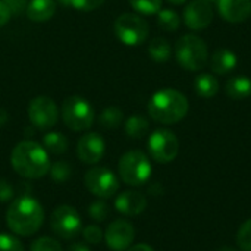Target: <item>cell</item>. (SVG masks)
Wrapping results in <instances>:
<instances>
[{"label": "cell", "mask_w": 251, "mask_h": 251, "mask_svg": "<svg viewBox=\"0 0 251 251\" xmlns=\"http://www.w3.org/2000/svg\"><path fill=\"white\" fill-rule=\"evenodd\" d=\"M84 181L87 190L100 199H110L119 190L118 176L107 168H93L87 171Z\"/></svg>", "instance_id": "10"}, {"label": "cell", "mask_w": 251, "mask_h": 251, "mask_svg": "<svg viewBox=\"0 0 251 251\" xmlns=\"http://www.w3.org/2000/svg\"><path fill=\"white\" fill-rule=\"evenodd\" d=\"M225 91L231 99H247L251 96V79L249 76H234L226 82Z\"/></svg>", "instance_id": "19"}, {"label": "cell", "mask_w": 251, "mask_h": 251, "mask_svg": "<svg viewBox=\"0 0 251 251\" xmlns=\"http://www.w3.org/2000/svg\"><path fill=\"white\" fill-rule=\"evenodd\" d=\"M175 56L178 63L187 71H200L207 65V44L199 35L187 34L175 44Z\"/></svg>", "instance_id": "4"}, {"label": "cell", "mask_w": 251, "mask_h": 251, "mask_svg": "<svg viewBox=\"0 0 251 251\" xmlns=\"http://www.w3.org/2000/svg\"><path fill=\"white\" fill-rule=\"evenodd\" d=\"M115 35L126 46H138L149 35V24L135 13H122L113 25Z\"/></svg>", "instance_id": "7"}, {"label": "cell", "mask_w": 251, "mask_h": 251, "mask_svg": "<svg viewBox=\"0 0 251 251\" xmlns=\"http://www.w3.org/2000/svg\"><path fill=\"white\" fill-rule=\"evenodd\" d=\"M206 1H209V3H216L218 0H206Z\"/></svg>", "instance_id": "43"}, {"label": "cell", "mask_w": 251, "mask_h": 251, "mask_svg": "<svg viewBox=\"0 0 251 251\" xmlns=\"http://www.w3.org/2000/svg\"><path fill=\"white\" fill-rule=\"evenodd\" d=\"M194 90H196L197 96H200L203 99H210V97H215L218 94L219 84L213 75L200 74L194 81Z\"/></svg>", "instance_id": "20"}, {"label": "cell", "mask_w": 251, "mask_h": 251, "mask_svg": "<svg viewBox=\"0 0 251 251\" xmlns=\"http://www.w3.org/2000/svg\"><path fill=\"white\" fill-rule=\"evenodd\" d=\"M216 251H237V250H234V249H231V247H221L219 250H216Z\"/></svg>", "instance_id": "41"}, {"label": "cell", "mask_w": 251, "mask_h": 251, "mask_svg": "<svg viewBox=\"0 0 251 251\" xmlns=\"http://www.w3.org/2000/svg\"><path fill=\"white\" fill-rule=\"evenodd\" d=\"M12 12V15L21 13L24 9H26V0H1Z\"/></svg>", "instance_id": "35"}, {"label": "cell", "mask_w": 251, "mask_h": 251, "mask_svg": "<svg viewBox=\"0 0 251 251\" xmlns=\"http://www.w3.org/2000/svg\"><path fill=\"white\" fill-rule=\"evenodd\" d=\"M43 147L51 154H63L68 150V140L60 132H47L43 137Z\"/></svg>", "instance_id": "22"}, {"label": "cell", "mask_w": 251, "mask_h": 251, "mask_svg": "<svg viewBox=\"0 0 251 251\" xmlns=\"http://www.w3.org/2000/svg\"><path fill=\"white\" fill-rule=\"evenodd\" d=\"M60 3H63V4H69V0H59Z\"/></svg>", "instance_id": "42"}, {"label": "cell", "mask_w": 251, "mask_h": 251, "mask_svg": "<svg viewBox=\"0 0 251 251\" xmlns=\"http://www.w3.org/2000/svg\"><path fill=\"white\" fill-rule=\"evenodd\" d=\"M149 121L143 115H132L125 122V132L131 138H143L149 132Z\"/></svg>", "instance_id": "21"}, {"label": "cell", "mask_w": 251, "mask_h": 251, "mask_svg": "<svg viewBox=\"0 0 251 251\" xmlns=\"http://www.w3.org/2000/svg\"><path fill=\"white\" fill-rule=\"evenodd\" d=\"M62 119L75 132L87 131L94 122V109L84 97L71 96L62 104Z\"/></svg>", "instance_id": "6"}, {"label": "cell", "mask_w": 251, "mask_h": 251, "mask_svg": "<svg viewBox=\"0 0 251 251\" xmlns=\"http://www.w3.org/2000/svg\"><path fill=\"white\" fill-rule=\"evenodd\" d=\"M66 251H90V249L85 244H82V243H74V244H71L68 247Z\"/></svg>", "instance_id": "37"}, {"label": "cell", "mask_w": 251, "mask_h": 251, "mask_svg": "<svg viewBox=\"0 0 251 251\" xmlns=\"http://www.w3.org/2000/svg\"><path fill=\"white\" fill-rule=\"evenodd\" d=\"M157 25L165 31H176L181 25V16L172 9L157 12Z\"/></svg>", "instance_id": "25"}, {"label": "cell", "mask_w": 251, "mask_h": 251, "mask_svg": "<svg viewBox=\"0 0 251 251\" xmlns=\"http://www.w3.org/2000/svg\"><path fill=\"white\" fill-rule=\"evenodd\" d=\"M129 3L141 15H154L162 9V0H129Z\"/></svg>", "instance_id": "26"}, {"label": "cell", "mask_w": 251, "mask_h": 251, "mask_svg": "<svg viewBox=\"0 0 251 251\" xmlns=\"http://www.w3.org/2000/svg\"><path fill=\"white\" fill-rule=\"evenodd\" d=\"M50 226L51 231L63 238V240H72L82 231V221L79 213L68 204H62L50 216Z\"/></svg>", "instance_id": "8"}, {"label": "cell", "mask_w": 251, "mask_h": 251, "mask_svg": "<svg viewBox=\"0 0 251 251\" xmlns=\"http://www.w3.org/2000/svg\"><path fill=\"white\" fill-rule=\"evenodd\" d=\"M26 16L34 22H44L50 19L56 12L54 0H31L26 4Z\"/></svg>", "instance_id": "18"}, {"label": "cell", "mask_w": 251, "mask_h": 251, "mask_svg": "<svg viewBox=\"0 0 251 251\" xmlns=\"http://www.w3.org/2000/svg\"><path fill=\"white\" fill-rule=\"evenodd\" d=\"M104 0H69V4L81 12H90L100 7Z\"/></svg>", "instance_id": "32"}, {"label": "cell", "mask_w": 251, "mask_h": 251, "mask_svg": "<svg viewBox=\"0 0 251 251\" xmlns=\"http://www.w3.org/2000/svg\"><path fill=\"white\" fill-rule=\"evenodd\" d=\"M135 238V229L131 222L125 219H116L113 221L104 234L106 244L113 251L128 250Z\"/></svg>", "instance_id": "12"}, {"label": "cell", "mask_w": 251, "mask_h": 251, "mask_svg": "<svg viewBox=\"0 0 251 251\" xmlns=\"http://www.w3.org/2000/svg\"><path fill=\"white\" fill-rule=\"evenodd\" d=\"M115 207L125 216H137L147 207V199L138 191H125L115 200Z\"/></svg>", "instance_id": "16"}, {"label": "cell", "mask_w": 251, "mask_h": 251, "mask_svg": "<svg viewBox=\"0 0 251 251\" xmlns=\"http://www.w3.org/2000/svg\"><path fill=\"white\" fill-rule=\"evenodd\" d=\"M237 243L243 251H251V219L246 221L237 234Z\"/></svg>", "instance_id": "28"}, {"label": "cell", "mask_w": 251, "mask_h": 251, "mask_svg": "<svg viewBox=\"0 0 251 251\" xmlns=\"http://www.w3.org/2000/svg\"><path fill=\"white\" fill-rule=\"evenodd\" d=\"M219 15L231 22L240 24L251 16V0H218Z\"/></svg>", "instance_id": "15"}, {"label": "cell", "mask_w": 251, "mask_h": 251, "mask_svg": "<svg viewBox=\"0 0 251 251\" xmlns=\"http://www.w3.org/2000/svg\"><path fill=\"white\" fill-rule=\"evenodd\" d=\"M44 222V210L40 201L31 196H21L12 201L6 213L9 229L21 237L34 235Z\"/></svg>", "instance_id": "1"}, {"label": "cell", "mask_w": 251, "mask_h": 251, "mask_svg": "<svg viewBox=\"0 0 251 251\" xmlns=\"http://www.w3.org/2000/svg\"><path fill=\"white\" fill-rule=\"evenodd\" d=\"M118 171H119L121 179L125 184L131 187H140L150 179L151 163L143 151L131 150V151H126L121 157Z\"/></svg>", "instance_id": "5"}, {"label": "cell", "mask_w": 251, "mask_h": 251, "mask_svg": "<svg viewBox=\"0 0 251 251\" xmlns=\"http://www.w3.org/2000/svg\"><path fill=\"white\" fill-rule=\"evenodd\" d=\"M124 121V113L118 107H107L101 112L99 118V124L104 129H116Z\"/></svg>", "instance_id": "24"}, {"label": "cell", "mask_w": 251, "mask_h": 251, "mask_svg": "<svg viewBox=\"0 0 251 251\" xmlns=\"http://www.w3.org/2000/svg\"><path fill=\"white\" fill-rule=\"evenodd\" d=\"M6 121H7V112H6L4 109H1V107H0V126H1V125H4V124H6Z\"/></svg>", "instance_id": "39"}, {"label": "cell", "mask_w": 251, "mask_h": 251, "mask_svg": "<svg viewBox=\"0 0 251 251\" xmlns=\"http://www.w3.org/2000/svg\"><path fill=\"white\" fill-rule=\"evenodd\" d=\"M149 115L156 122L169 125L182 121L188 113L187 97L174 88H163L156 91L147 104Z\"/></svg>", "instance_id": "3"}, {"label": "cell", "mask_w": 251, "mask_h": 251, "mask_svg": "<svg viewBox=\"0 0 251 251\" xmlns=\"http://www.w3.org/2000/svg\"><path fill=\"white\" fill-rule=\"evenodd\" d=\"M149 153L159 163L172 162L179 151V141L176 135L169 129H156L149 137Z\"/></svg>", "instance_id": "9"}, {"label": "cell", "mask_w": 251, "mask_h": 251, "mask_svg": "<svg viewBox=\"0 0 251 251\" xmlns=\"http://www.w3.org/2000/svg\"><path fill=\"white\" fill-rule=\"evenodd\" d=\"M213 21L212 3L206 0H193L184 10V22L190 29L200 31L207 28Z\"/></svg>", "instance_id": "14"}, {"label": "cell", "mask_w": 251, "mask_h": 251, "mask_svg": "<svg viewBox=\"0 0 251 251\" xmlns=\"http://www.w3.org/2000/svg\"><path fill=\"white\" fill-rule=\"evenodd\" d=\"M168 1H171L172 4H184V3L188 1V0H168Z\"/></svg>", "instance_id": "40"}, {"label": "cell", "mask_w": 251, "mask_h": 251, "mask_svg": "<svg viewBox=\"0 0 251 251\" xmlns=\"http://www.w3.org/2000/svg\"><path fill=\"white\" fill-rule=\"evenodd\" d=\"M88 215H90V218L91 219H94V221H97V222H103V221H106L107 219V216H109V207H107V204L104 203V201H94V203H91L90 204V207H88Z\"/></svg>", "instance_id": "30"}, {"label": "cell", "mask_w": 251, "mask_h": 251, "mask_svg": "<svg viewBox=\"0 0 251 251\" xmlns=\"http://www.w3.org/2000/svg\"><path fill=\"white\" fill-rule=\"evenodd\" d=\"M82 235H84V240H85L88 244H99V243L103 240V232H101V229H100L97 225H90V226H87V228L82 231Z\"/></svg>", "instance_id": "33"}, {"label": "cell", "mask_w": 251, "mask_h": 251, "mask_svg": "<svg viewBox=\"0 0 251 251\" xmlns=\"http://www.w3.org/2000/svg\"><path fill=\"white\" fill-rule=\"evenodd\" d=\"M50 175L53 178V181L62 184V182H66L71 175H72V168L69 166V163L60 160V162H56L50 166Z\"/></svg>", "instance_id": "27"}, {"label": "cell", "mask_w": 251, "mask_h": 251, "mask_svg": "<svg viewBox=\"0 0 251 251\" xmlns=\"http://www.w3.org/2000/svg\"><path fill=\"white\" fill-rule=\"evenodd\" d=\"M106 151V143L103 137L97 132H88L82 135L76 146L78 159L85 165L99 163Z\"/></svg>", "instance_id": "13"}, {"label": "cell", "mask_w": 251, "mask_h": 251, "mask_svg": "<svg viewBox=\"0 0 251 251\" xmlns=\"http://www.w3.org/2000/svg\"><path fill=\"white\" fill-rule=\"evenodd\" d=\"M125 251H154L150 246H147V244H135V246H132V247H129L128 250Z\"/></svg>", "instance_id": "38"}, {"label": "cell", "mask_w": 251, "mask_h": 251, "mask_svg": "<svg viewBox=\"0 0 251 251\" xmlns=\"http://www.w3.org/2000/svg\"><path fill=\"white\" fill-rule=\"evenodd\" d=\"M10 16H12V12H10V9L0 0V28L1 26H4L7 22H9V19H10Z\"/></svg>", "instance_id": "36"}, {"label": "cell", "mask_w": 251, "mask_h": 251, "mask_svg": "<svg viewBox=\"0 0 251 251\" xmlns=\"http://www.w3.org/2000/svg\"><path fill=\"white\" fill-rule=\"evenodd\" d=\"M31 251H62V246L54 238L41 237L31 244Z\"/></svg>", "instance_id": "29"}, {"label": "cell", "mask_w": 251, "mask_h": 251, "mask_svg": "<svg viewBox=\"0 0 251 251\" xmlns=\"http://www.w3.org/2000/svg\"><path fill=\"white\" fill-rule=\"evenodd\" d=\"M149 54L154 62L163 63L171 57V44L163 37H156L149 44Z\"/></svg>", "instance_id": "23"}, {"label": "cell", "mask_w": 251, "mask_h": 251, "mask_svg": "<svg viewBox=\"0 0 251 251\" xmlns=\"http://www.w3.org/2000/svg\"><path fill=\"white\" fill-rule=\"evenodd\" d=\"M0 251H24V246L16 237L0 234Z\"/></svg>", "instance_id": "31"}, {"label": "cell", "mask_w": 251, "mask_h": 251, "mask_svg": "<svg viewBox=\"0 0 251 251\" xmlns=\"http://www.w3.org/2000/svg\"><path fill=\"white\" fill-rule=\"evenodd\" d=\"M15 172L26 179L43 178L50 171V159L43 146L35 141H21L10 154Z\"/></svg>", "instance_id": "2"}, {"label": "cell", "mask_w": 251, "mask_h": 251, "mask_svg": "<svg viewBox=\"0 0 251 251\" xmlns=\"http://www.w3.org/2000/svg\"><path fill=\"white\" fill-rule=\"evenodd\" d=\"M238 65V57L232 50L228 49H219L212 54L210 59V68L218 75H226L232 72Z\"/></svg>", "instance_id": "17"}, {"label": "cell", "mask_w": 251, "mask_h": 251, "mask_svg": "<svg viewBox=\"0 0 251 251\" xmlns=\"http://www.w3.org/2000/svg\"><path fill=\"white\" fill-rule=\"evenodd\" d=\"M28 116L35 128L46 131L56 125L59 118V110L56 103L50 97L38 96L31 100L28 106Z\"/></svg>", "instance_id": "11"}, {"label": "cell", "mask_w": 251, "mask_h": 251, "mask_svg": "<svg viewBox=\"0 0 251 251\" xmlns=\"http://www.w3.org/2000/svg\"><path fill=\"white\" fill-rule=\"evenodd\" d=\"M13 197V187L6 181L0 179V203H6Z\"/></svg>", "instance_id": "34"}]
</instances>
